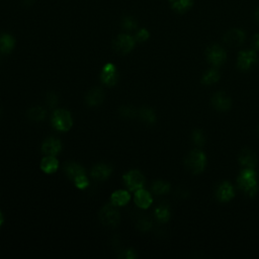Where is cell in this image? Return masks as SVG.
Returning <instances> with one entry per match:
<instances>
[{"instance_id":"1","label":"cell","mask_w":259,"mask_h":259,"mask_svg":"<svg viewBox=\"0 0 259 259\" xmlns=\"http://www.w3.org/2000/svg\"><path fill=\"white\" fill-rule=\"evenodd\" d=\"M237 185L247 197L254 198L258 193L256 171L253 168H244L237 178Z\"/></svg>"},{"instance_id":"2","label":"cell","mask_w":259,"mask_h":259,"mask_svg":"<svg viewBox=\"0 0 259 259\" xmlns=\"http://www.w3.org/2000/svg\"><path fill=\"white\" fill-rule=\"evenodd\" d=\"M207 156L204 151L195 149L187 154L185 158V166L193 174L204 172L207 166Z\"/></svg>"},{"instance_id":"3","label":"cell","mask_w":259,"mask_h":259,"mask_svg":"<svg viewBox=\"0 0 259 259\" xmlns=\"http://www.w3.org/2000/svg\"><path fill=\"white\" fill-rule=\"evenodd\" d=\"M51 124L55 130L65 133L71 130L73 126V117L70 111L66 109H56L52 114Z\"/></svg>"},{"instance_id":"4","label":"cell","mask_w":259,"mask_h":259,"mask_svg":"<svg viewBox=\"0 0 259 259\" xmlns=\"http://www.w3.org/2000/svg\"><path fill=\"white\" fill-rule=\"evenodd\" d=\"M100 219L104 226L115 228L120 224L121 216L119 211L116 210L115 206L110 203V205H106L101 209Z\"/></svg>"},{"instance_id":"5","label":"cell","mask_w":259,"mask_h":259,"mask_svg":"<svg viewBox=\"0 0 259 259\" xmlns=\"http://www.w3.org/2000/svg\"><path fill=\"white\" fill-rule=\"evenodd\" d=\"M136 40L129 34H121L113 41V50L121 55L129 54L135 47Z\"/></svg>"},{"instance_id":"6","label":"cell","mask_w":259,"mask_h":259,"mask_svg":"<svg viewBox=\"0 0 259 259\" xmlns=\"http://www.w3.org/2000/svg\"><path fill=\"white\" fill-rule=\"evenodd\" d=\"M206 57L208 63L215 67L222 66L227 60V53L219 45H213L208 47L206 51Z\"/></svg>"},{"instance_id":"7","label":"cell","mask_w":259,"mask_h":259,"mask_svg":"<svg viewBox=\"0 0 259 259\" xmlns=\"http://www.w3.org/2000/svg\"><path fill=\"white\" fill-rule=\"evenodd\" d=\"M124 182L130 192H136L140 188H143L145 184L144 175L139 170H130L123 176Z\"/></svg>"},{"instance_id":"8","label":"cell","mask_w":259,"mask_h":259,"mask_svg":"<svg viewBox=\"0 0 259 259\" xmlns=\"http://www.w3.org/2000/svg\"><path fill=\"white\" fill-rule=\"evenodd\" d=\"M101 80L106 86H114L119 81L117 68L113 63L105 64L101 71Z\"/></svg>"},{"instance_id":"9","label":"cell","mask_w":259,"mask_h":259,"mask_svg":"<svg viewBox=\"0 0 259 259\" xmlns=\"http://www.w3.org/2000/svg\"><path fill=\"white\" fill-rule=\"evenodd\" d=\"M257 60L256 51L254 50H247L241 51L238 54L237 58V67L242 70V71H247Z\"/></svg>"},{"instance_id":"10","label":"cell","mask_w":259,"mask_h":259,"mask_svg":"<svg viewBox=\"0 0 259 259\" xmlns=\"http://www.w3.org/2000/svg\"><path fill=\"white\" fill-rule=\"evenodd\" d=\"M61 150H62V143L57 138L50 137L48 139H46L42 144V151L46 155L57 156Z\"/></svg>"},{"instance_id":"11","label":"cell","mask_w":259,"mask_h":259,"mask_svg":"<svg viewBox=\"0 0 259 259\" xmlns=\"http://www.w3.org/2000/svg\"><path fill=\"white\" fill-rule=\"evenodd\" d=\"M134 202L138 207L142 209H147L151 207L153 203V198L148 191L144 190V188H140V190L135 192Z\"/></svg>"},{"instance_id":"12","label":"cell","mask_w":259,"mask_h":259,"mask_svg":"<svg viewBox=\"0 0 259 259\" xmlns=\"http://www.w3.org/2000/svg\"><path fill=\"white\" fill-rule=\"evenodd\" d=\"M239 164L244 168H255L257 166V156L249 148H244L239 154Z\"/></svg>"},{"instance_id":"13","label":"cell","mask_w":259,"mask_h":259,"mask_svg":"<svg viewBox=\"0 0 259 259\" xmlns=\"http://www.w3.org/2000/svg\"><path fill=\"white\" fill-rule=\"evenodd\" d=\"M211 104L219 111H227L232 106V101L225 92H217L211 99Z\"/></svg>"},{"instance_id":"14","label":"cell","mask_w":259,"mask_h":259,"mask_svg":"<svg viewBox=\"0 0 259 259\" xmlns=\"http://www.w3.org/2000/svg\"><path fill=\"white\" fill-rule=\"evenodd\" d=\"M216 197L221 203H228L231 200H233L235 197V191L233 185L228 181L222 182L218 187Z\"/></svg>"},{"instance_id":"15","label":"cell","mask_w":259,"mask_h":259,"mask_svg":"<svg viewBox=\"0 0 259 259\" xmlns=\"http://www.w3.org/2000/svg\"><path fill=\"white\" fill-rule=\"evenodd\" d=\"M112 173V168L111 166L107 165V164L104 163H101V164H97L96 166H93V168L91 169V176L93 177V179H96L98 181H104L106 180Z\"/></svg>"},{"instance_id":"16","label":"cell","mask_w":259,"mask_h":259,"mask_svg":"<svg viewBox=\"0 0 259 259\" xmlns=\"http://www.w3.org/2000/svg\"><path fill=\"white\" fill-rule=\"evenodd\" d=\"M245 33L239 29H232L229 32L226 33L224 37L225 43H227L229 46L232 47H237L244 43L245 41Z\"/></svg>"},{"instance_id":"17","label":"cell","mask_w":259,"mask_h":259,"mask_svg":"<svg viewBox=\"0 0 259 259\" xmlns=\"http://www.w3.org/2000/svg\"><path fill=\"white\" fill-rule=\"evenodd\" d=\"M104 100V92L101 87H96L91 89L85 97V102L88 106L96 107L103 104Z\"/></svg>"},{"instance_id":"18","label":"cell","mask_w":259,"mask_h":259,"mask_svg":"<svg viewBox=\"0 0 259 259\" xmlns=\"http://www.w3.org/2000/svg\"><path fill=\"white\" fill-rule=\"evenodd\" d=\"M40 167L42 171L46 174H53L55 173L59 168V161L56 158V156L51 155H46L42 160Z\"/></svg>"},{"instance_id":"19","label":"cell","mask_w":259,"mask_h":259,"mask_svg":"<svg viewBox=\"0 0 259 259\" xmlns=\"http://www.w3.org/2000/svg\"><path fill=\"white\" fill-rule=\"evenodd\" d=\"M131 201V195L128 191L119 190L115 191L110 196V203L115 207L127 206Z\"/></svg>"},{"instance_id":"20","label":"cell","mask_w":259,"mask_h":259,"mask_svg":"<svg viewBox=\"0 0 259 259\" xmlns=\"http://www.w3.org/2000/svg\"><path fill=\"white\" fill-rule=\"evenodd\" d=\"M64 172L66 176L72 181L79 175L85 174V169L75 162H67L64 165Z\"/></svg>"},{"instance_id":"21","label":"cell","mask_w":259,"mask_h":259,"mask_svg":"<svg viewBox=\"0 0 259 259\" xmlns=\"http://www.w3.org/2000/svg\"><path fill=\"white\" fill-rule=\"evenodd\" d=\"M15 47V40L9 34L0 35V53L9 54Z\"/></svg>"},{"instance_id":"22","label":"cell","mask_w":259,"mask_h":259,"mask_svg":"<svg viewBox=\"0 0 259 259\" xmlns=\"http://www.w3.org/2000/svg\"><path fill=\"white\" fill-rule=\"evenodd\" d=\"M154 216H155V219L159 223H161V224L167 223L171 217V213H170L168 205H165V204L159 205L154 210Z\"/></svg>"},{"instance_id":"23","label":"cell","mask_w":259,"mask_h":259,"mask_svg":"<svg viewBox=\"0 0 259 259\" xmlns=\"http://www.w3.org/2000/svg\"><path fill=\"white\" fill-rule=\"evenodd\" d=\"M138 115L140 120L146 125H154L157 121L156 113L153 109L149 107H142L138 111Z\"/></svg>"},{"instance_id":"24","label":"cell","mask_w":259,"mask_h":259,"mask_svg":"<svg viewBox=\"0 0 259 259\" xmlns=\"http://www.w3.org/2000/svg\"><path fill=\"white\" fill-rule=\"evenodd\" d=\"M221 78V74L216 69H209L206 71L201 79V82L205 85H210L217 83Z\"/></svg>"},{"instance_id":"25","label":"cell","mask_w":259,"mask_h":259,"mask_svg":"<svg viewBox=\"0 0 259 259\" xmlns=\"http://www.w3.org/2000/svg\"><path fill=\"white\" fill-rule=\"evenodd\" d=\"M173 10L178 13H184L193 5V0H169Z\"/></svg>"},{"instance_id":"26","label":"cell","mask_w":259,"mask_h":259,"mask_svg":"<svg viewBox=\"0 0 259 259\" xmlns=\"http://www.w3.org/2000/svg\"><path fill=\"white\" fill-rule=\"evenodd\" d=\"M152 192L157 195V196H161V195H166L170 192V188L171 185L170 183L166 182V181H162V180H157L152 184Z\"/></svg>"},{"instance_id":"27","label":"cell","mask_w":259,"mask_h":259,"mask_svg":"<svg viewBox=\"0 0 259 259\" xmlns=\"http://www.w3.org/2000/svg\"><path fill=\"white\" fill-rule=\"evenodd\" d=\"M28 116L33 122H42L46 117V109L42 106L32 107L28 111Z\"/></svg>"},{"instance_id":"28","label":"cell","mask_w":259,"mask_h":259,"mask_svg":"<svg viewBox=\"0 0 259 259\" xmlns=\"http://www.w3.org/2000/svg\"><path fill=\"white\" fill-rule=\"evenodd\" d=\"M75 186L78 188V190H85L89 186V179L87 178L86 174H81L79 176H77L74 180H73Z\"/></svg>"},{"instance_id":"29","label":"cell","mask_w":259,"mask_h":259,"mask_svg":"<svg viewBox=\"0 0 259 259\" xmlns=\"http://www.w3.org/2000/svg\"><path fill=\"white\" fill-rule=\"evenodd\" d=\"M192 138H193V142L200 147L205 145V143H206L205 134L201 130H195L192 134Z\"/></svg>"},{"instance_id":"30","label":"cell","mask_w":259,"mask_h":259,"mask_svg":"<svg viewBox=\"0 0 259 259\" xmlns=\"http://www.w3.org/2000/svg\"><path fill=\"white\" fill-rule=\"evenodd\" d=\"M122 27L126 32H132L137 29V21L133 17H126L122 22Z\"/></svg>"},{"instance_id":"31","label":"cell","mask_w":259,"mask_h":259,"mask_svg":"<svg viewBox=\"0 0 259 259\" xmlns=\"http://www.w3.org/2000/svg\"><path fill=\"white\" fill-rule=\"evenodd\" d=\"M120 113L122 116L126 117V119H132V117L136 116L138 114V112L136 111V109L132 106H129V105H126V106H123L120 110Z\"/></svg>"},{"instance_id":"32","label":"cell","mask_w":259,"mask_h":259,"mask_svg":"<svg viewBox=\"0 0 259 259\" xmlns=\"http://www.w3.org/2000/svg\"><path fill=\"white\" fill-rule=\"evenodd\" d=\"M149 37H150V34L146 29H141L136 34L135 40H136V42L143 43V42H146L149 39Z\"/></svg>"},{"instance_id":"33","label":"cell","mask_w":259,"mask_h":259,"mask_svg":"<svg viewBox=\"0 0 259 259\" xmlns=\"http://www.w3.org/2000/svg\"><path fill=\"white\" fill-rule=\"evenodd\" d=\"M151 227H152V223L148 219H141L137 223V228L140 231H143V232H146V231L150 230Z\"/></svg>"},{"instance_id":"34","label":"cell","mask_w":259,"mask_h":259,"mask_svg":"<svg viewBox=\"0 0 259 259\" xmlns=\"http://www.w3.org/2000/svg\"><path fill=\"white\" fill-rule=\"evenodd\" d=\"M46 103H47V104H48V106L55 107V106H57V104L59 103V99H58V97L56 96L55 93L51 92V93L48 94V96H47Z\"/></svg>"},{"instance_id":"35","label":"cell","mask_w":259,"mask_h":259,"mask_svg":"<svg viewBox=\"0 0 259 259\" xmlns=\"http://www.w3.org/2000/svg\"><path fill=\"white\" fill-rule=\"evenodd\" d=\"M136 257L137 254L133 249H127L123 251V253L120 255V258H126V259H135Z\"/></svg>"},{"instance_id":"36","label":"cell","mask_w":259,"mask_h":259,"mask_svg":"<svg viewBox=\"0 0 259 259\" xmlns=\"http://www.w3.org/2000/svg\"><path fill=\"white\" fill-rule=\"evenodd\" d=\"M251 47L252 50L254 51H259V34H256L251 41Z\"/></svg>"},{"instance_id":"37","label":"cell","mask_w":259,"mask_h":259,"mask_svg":"<svg viewBox=\"0 0 259 259\" xmlns=\"http://www.w3.org/2000/svg\"><path fill=\"white\" fill-rule=\"evenodd\" d=\"M4 223V217H3V214L1 213V210H0V227H1Z\"/></svg>"},{"instance_id":"38","label":"cell","mask_w":259,"mask_h":259,"mask_svg":"<svg viewBox=\"0 0 259 259\" xmlns=\"http://www.w3.org/2000/svg\"><path fill=\"white\" fill-rule=\"evenodd\" d=\"M255 18H256V20H257V22H258V25H259V9L256 11V13H255Z\"/></svg>"},{"instance_id":"39","label":"cell","mask_w":259,"mask_h":259,"mask_svg":"<svg viewBox=\"0 0 259 259\" xmlns=\"http://www.w3.org/2000/svg\"><path fill=\"white\" fill-rule=\"evenodd\" d=\"M0 114H1V109H0Z\"/></svg>"},{"instance_id":"40","label":"cell","mask_w":259,"mask_h":259,"mask_svg":"<svg viewBox=\"0 0 259 259\" xmlns=\"http://www.w3.org/2000/svg\"><path fill=\"white\" fill-rule=\"evenodd\" d=\"M258 132H259V127H258Z\"/></svg>"}]
</instances>
